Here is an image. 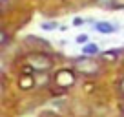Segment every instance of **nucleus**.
Instances as JSON below:
<instances>
[{
    "label": "nucleus",
    "mask_w": 124,
    "mask_h": 117,
    "mask_svg": "<svg viewBox=\"0 0 124 117\" xmlns=\"http://www.w3.org/2000/svg\"><path fill=\"white\" fill-rule=\"evenodd\" d=\"M40 58H42V55H33V57H29V64L35 68V70H47V68L51 66V60L47 57L44 58V60H40Z\"/></svg>",
    "instance_id": "3"
},
{
    "label": "nucleus",
    "mask_w": 124,
    "mask_h": 117,
    "mask_svg": "<svg viewBox=\"0 0 124 117\" xmlns=\"http://www.w3.org/2000/svg\"><path fill=\"white\" fill-rule=\"evenodd\" d=\"M82 22H84V20H82V18H75V20H73V24H75V26H80Z\"/></svg>",
    "instance_id": "7"
},
{
    "label": "nucleus",
    "mask_w": 124,
    "mask_h": 117,
    "mask_svg": "<svg viewBox=\"0 0 124 117\" xmlns=\"http://www.w3.org/2000/svg\"><path fill=\"white\" fill-rule=\"evenodd\" d=\"M82 53L84 55H97L99 53V46L97 44H93V42H88L82 46Z\"/></svg>",
    "instance_id": "4"
},
{
    "label": "nucleus",
    "mask_w": 124,
    "mask_h": 117,
    "mask_svg": "<svg viewBox=\"0 0 124 117\" xmlns=\"http://www.w3.org/2000/svg\"><path fill=\"white\" fill-rule=\"evenodd\" d=\"M119 29V26H115L113 22H108V20H102V22H97L95 24V31L102 33V35H111Z\"/></svg>",
    "instance_id": "2"
},
{
    "label": "nucleus",
    "mask_w": 124,
    "mask_h": 117,
    "mask_svg": "<svg viewBox=\"0 0 124 117\" xmlns=\"http://www.w3.org/2000/svg\"><path fill=\"white\" fill-rule=\"evenodd\" d=\"M88 40H89L88 35H78V37H77V42H78V44H86Z\"/></svg>",
    "instance_id": "6"
},
{
    "label": "nucleus",
    "mask_w": 124,
    "mask_h": 117,
    "mask_svg": "<svg viewBox=\"0 0 124 117\" xmlns=\"http://www.w3.org/2000/svg\"><path fill=\"white\" fill-rule=\"evenodd\" d=\"M75 66H77V70L82 71V73H97L99 71V64L93 62L91 58H86V57H78L77 60H75Z\"/></svg>",
    "instance_id": "1"
},
{
    "label": "nucleus",
    "mask_w": 124,
    "mask_h": 117,
    "mask_svg": "<svg viewBox=\"0 0 124 117\" xmlns=\"http://www.w3.org/2000/svg\"><path fill=\"white\" fill-rule=\"evenodd\" d=\"M42 29H46V31H55V29H60V26H58L57 22H42Z\"/></svg>",
    "instance_id": "5"
},
{
    "label": "nucleus",
    "mask_w": 124,
    "mask_h": 117,
    "mask_svg": "<svg viewBox=\"0 0 124 117\" xmlns=\"http://www.w3.org/2000/svg\"><path fill=\"white\" fill-rule=\"evenodd\" d=\"M122 92H124V81H122Z\"/></svg>",
    "instance_id": "8"
}]
</instances>
